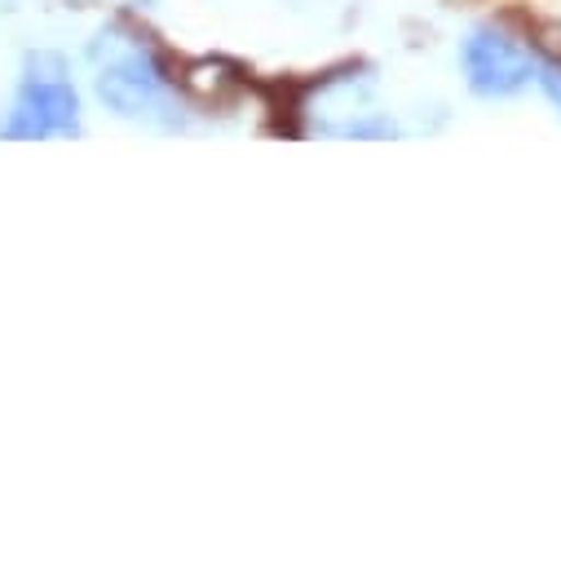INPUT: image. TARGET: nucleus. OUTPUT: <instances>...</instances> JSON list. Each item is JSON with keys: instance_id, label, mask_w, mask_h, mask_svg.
Segmentation results:
<instances>
[{"instance_id": "f257e3e1", "label": "nucleus", "mask_w": 561, "mask_h": 561, "mask_svg": "<svg viewBox=\"0 0 561 561\" xmlns=\"http://www.w3.org/2000/svg\"><path fill=\"white\" fill-rule=\"evenodd\" d=\"M89 58H93L98 102L111 115L133 119V124H156V128H178L182 124L178 76L169 71V62L156 54V45L147 36L111 23L89 45Z\"/></svg>"}, {"instance_id": "f03ea898", "label": "nucleus", "mask_w": 561, "mask_h": 561, "mask_svg": "<svg viewBox=\"0 0 561 561\" xmlns=\"http://www.w3.org/2000/svg\"><path fill=\"white\" fill-rule=\"evenodd\" d=\"M76 133H80V93L71 84L67 58L54 49L27 54L14 106L0 119V137L45 142V137H76Z\"/></svg>"}, {"instance_id": "7ed1b4c3", "label": "nucleus", "mask_w": 561, "mask_h": 561, "mask_svg": "<svg viewBox=\"0 0 561 561\" xmlns=\"http://www.w3.org/2000/svg\"><path fill=\"white\" fill-rule=\"evenodd\" d=\"M460 71L478 98L500 102V98H517L522 89L535 84V54L522 36H513L495 23H482L460 45Z\"/></svg>"}, {"instance_id": "20e7f679", "label": "nucleus", "mask_w": 561, "mask_h": 561, "mask_svg": "<svg viewBox=\"0 0 561 561\" xmlns=\"http://www.w3.org/2000/svg\"><path fill=\"white\" fill-rule=\"evenodd\" d=\"M535 84L561 115V58H535Z\"/></svg>"}]
</instances>
